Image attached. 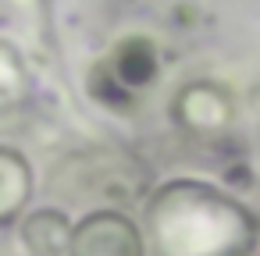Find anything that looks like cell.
I'll return each mask as SVG.
<instances>
[{"instance_id": "3", "label": "cell", "mask_w": 260, "mask_h": 256, "mask_svg": "<svg viewBox=\"0 0 260 256\" xmlns=\"http://www.w3.org/2000/svg\"><path fill=\"white\" fill-rule=\"evenodd\" d=\"M29 192H32V174L25 160L11 150H0V224L25 210Z\"/></svg>"}, {"instance_id": "1", "label": "cell", "mask_w": 260, "mask_h": 256, "mask_svg": "<svg viewBox=\"0 0 260 256\" xmlns=\"http://www.w3.org/2000/svg\"><path fill=\"white\" fill-rule=\"evenodd\" d=\"M146 238L153 256H249L256 221L210 185L175 181L150 203Z\"/></svg>"}, {"instance_id": "2", "label": "cell", "mask_w": 260, "mask_h": 256, "mask_svg": "<svg viewBox=\"0 0 260 256\" xmlns=\"http://www.w3.org/2000/svg\"><path fill=\"white\" fill-rule=\"evenodd\" d=\"M68 256H143V235L125 213L100 210L72 231Z\"/></svg>"}, {"instance_id": "4", "label": "cell", "mask_w": 260, "mask_h": 256, "mask_svg": "<svg viewBox=\"0 0 260 256\" xmlns=\"http://www.w3.org/2000/svg\"><path fill=\"white\" fill-rule=\"evenodd\" d=\"M68 242H72V231H68L64 217L54 210H40L25 224V245L32 256H61V252H68Z\"/></svg>"}]
</instances>
